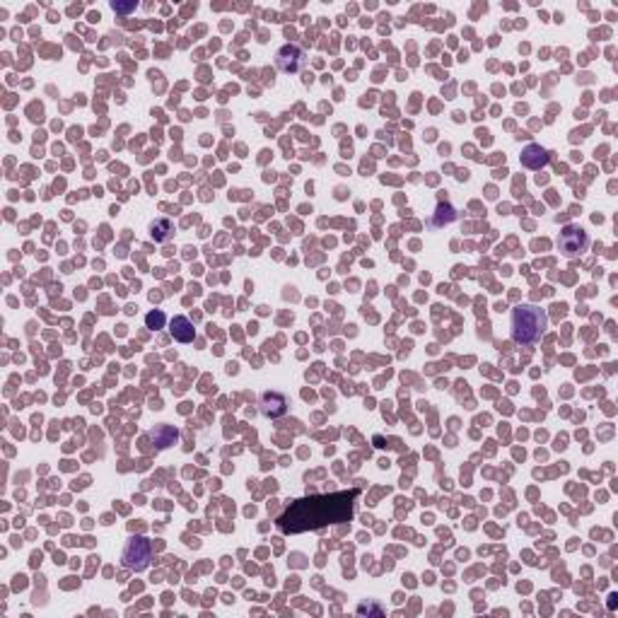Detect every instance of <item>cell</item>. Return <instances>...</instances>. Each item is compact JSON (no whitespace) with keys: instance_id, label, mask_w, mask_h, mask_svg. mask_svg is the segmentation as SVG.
Segmentation results:
<instances>
[{"instance_id":"cell-1","label":"cell","mask_w":618,"mask_h":618,"mask_svg":"<svg viewBox=\"0 0 618 618\" xmlns=\"http://www.w3.org/2000/svg\"><path fill=\"white\" fill-rule=\"evenodd\" d=\"M360 490H338V493H317L307 498L292 500L285 512L278 517L283 534L317 532L328 524H343L353 519Z\"/></svg>"},{"instance_id":"cell-2","label":"cell","mask_w":618,"mask_h":618,"mask_svg":"<svg viewBox=\"0 0 618 618\" xmlns=\"http://www.w3.org/2000/svg\"><path fill=\"white\" fill-rule=\"evenodd\" d=\"M548 317L536 305H519L512 309V341L522 346H534L546 333Z\"/></svg>"},{"instance_id":"cell-3","label":"cell","mask_w":618,"mask_h":618,"mask_svg":"<svg viewBox=\"0 0 618 618\" xmlns=\"http://www.w3.org/2000/svg\"><path fill=\"white\" fill-rule=\"evenodd\" d=\"M150 558H153V546H150V541L143 536L129 539L124 553H121V563H124V568H129V570H133V572H143L145 568L150 565Z\"/></svg>"},{"instance_id":"cell-4","label":"cell","mask_w":618,"mask_h":618,"mask_svg":"<svg viewBox=\"0 0 618 618\" xmlns=\"http://www.w3.org/2000/svg\"><path fill=\"white\" fill-rule=\"evenodd\" d=\"M590 247V237L582 227H565L558 237V249L565 254L568 259L580 256L582 252H587Z\"/></svg>"},{"instance_id":"cell-5","label":"cell","mask_w":618,"mask_h":618,"mask_svg":"<svg viewBox=\"0 0 618 618\" xmlns=\"http://www.w3.org/2000/svg\"><path fill=\"white\" fill-rule=\"evenodd\" d=\"M276 66L283 73H300L302 66H305V51L295 44H285V46L278 48Z\"/></svg>"},{"instance_id":"cell-6","label":"cell","mask_w":618,"mask_h":618,"mask_svg":"<svg viewBox=\"0 0 618 618\" xmlns=\"http://www.w3.org/2000/svg\"><path fill=\"white\" fill-rule=\"evenodd\" d=\"M259 406H261V413L266 418H281V415L288 413V396L281 394V391H266Z\"/></svg>"},{"instance_id":"cell-7","label":"cell","mask_w":618,"mask_h":618,"mask_svg":"<svg viewBox=\"0 0 618 618\" xmlns=\"http://www.w3.org/2000/svg\"><path fill=\"white\" fill-rule=\"evenodd\" d=\"M548 162H551V153L546 148H541V145L532 143L522 150V165L527 169H543Z\"/></svg>"},{"instance_id":"cell-8","label":"cell","mask_w":618,"mask_h":618,"mask_svg":"<svg viewBox=\"0 0 618 618\" xmlns=\"http://www.w3.org/2000/svg\"><path fill=\"white\" fill-rule=\"evenodd\" d=\"M169 333L174 341L179 343H191L196 338V328L194 324H191L189 317H174L169 321Z\"/></svg>"},{"instance_id":"cell-9","label":"cell","mask_w":618,"mask_h":618,"mask_svg":"<svg viewBox=\"0 0 618 618\" xmlns=\"http://www.w3.org/2000/svg\"><path fill=\"white\" fill-rule=\"evenodd\" d=\"M150 440H153V442H155L160 449L171 447V444H174L176 440H179V430H176L174 425H167V423L155 425V428L150 430Z\"/></svg>"},{"instance_id":"cell-10","label":"cell","mask_w":618,"mask_h":618,"mask_svg":"<svg viewBox=\"0 0 618 618\" xmlns=\"http://www.w3.org/2000/svg\"><path fill=\"white\" fill-rule=\"evenodd\" d=\"M150 237L155 239V242L165 244L169 242L171 237H174V223H171L169 218H157L150 223Z\"/></svg>"},{"instance_id":"cell-11","label":"cell","mask_w":618,"mask_h":618,"mask_svg":"<svg viewBox=\"0 0 618 618\" xmlns=\"http://www.w3.org/2000/svg\"><path fill=\"white\" fill-rule=\"evenodd\" d=\"M454 218H457V210H454L452 205H447V203H440L438 210H435L433 225H435V227H440V225H449Z\"/></svg>"},{"instance_id":"cell-12","label":"cell","mask_w":618,"mask_h":618,"mask_svg":"<svg viewBox=\"0 0 618 618\" xmlns=\"http://www.w3.org/2000/svg\"><path fill=\"white\" fill-rule=\"evenodd\" d=\"M165 312L162 309H155V312H150L148 317H145V324H148V328H162L165 326Z\"/></svg>"},{"instance_id":"cell-13","label":"cell","mask_w":618,"mask_h":618,"mask_svg":"<svg viewBox=\"0 0 618 618\" xmlns=\"http://www.w3.org/2000/svg\"><path fill=\"white\" fill-rule=\"evenodd\" d=\"M111 8L119 10V12H129V10H133V3L131 5H119V3H111Z\"/></svg>"}]
</instances>
